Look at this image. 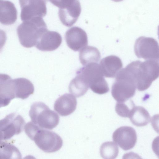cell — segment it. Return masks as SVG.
Instances as JSON below:
<instances>
[{
  "mask_svg": "<svg viewBox=\"0 0 159 159\" xmlns=\"http://www.w3.org/2000/svg\"><path fill=\"white\" fill-rule=\"evenodd\" d=\"M111 87V94L117 102H123L133 97L137 89L135 80L125 67L121 69L115 76Z\"/></svg>",
  "mask_w": 159,
  "mask_h": 159,
  "instance_id": "1",
  "label": "cell"
},
{
  "mask_svg": "<svg viewBox=\"0 0 159 159\" xmlns=\"http://www.w3.org/2000/svg\"><path fill=\"white\" fill-rule=\"evenodd\" d=\"M48 30L42 18H35L23 22L17 28V33L21 44L26 48L35 46L42 34Z\"/></svg>",
  "mask_w": 159,
  "mask_h": 159,
  "instance_id": "2",
  "label": "cell"
},
{
  "mask_svg": "<svg viewBox=\"0 0 159 159\" xmlns=\"http://www.w3.org/2000/svg\"><path fill=\"white\" fill-rule=\"evenodd\" d=\"M76 74L83 78L93 92L102 94L109 91L108 83L98 63H91L84 66L77 71Z\"/></svg>",
  "mask_w": 159,
  "mask_h": 159,
  "instance_id": "3",
  "label": "cell"
},
{
  "mask_svg": "<svg viewBox=\"0 0 159 159\" xmlns=\"http://www.w3.org/2000/svg\"><path fill=\"white\" fill-rule=\"evenodd\" d=\"M159 72L158 61L148 60L142 62L138 60L134 70L138 90L143 91L148 89L152 82L158 78Z\"/></svg>",
  "mask_w": 159,
  "mask_h": 159,
  "instance_id": "4",
  "label": "cell"
},
{
  "mask_svg": "<svg viewBox=\"0 0 159 159\" xmlns=\"http://www.w3.org/2000/svg\"><path fill=\"white\" fill-rule=\"evenodd\" d=\"M29 115L31 121L42 129L51 130L58 124V115L44 103L36 102L31 106Z\"/></svg>",
  "mask_w": 159,
  "mask_h": 159,
  "instance_id": "5",
  "label": "cell"
},
{
  "mask_svg": "<svg viewBox=\"0 0 159 159\" xmlns=\"http://www.w3.org/2000/svg\"><path fill=\"white\" fill-rule=\"evenodd\" d=\"M38 147L44 152L52 153L59 150L63 141L56 133L39 127L30 138Z\"/></svg>",
  "mask_w": 159,
  "mask_h": 159,
  "instance_id": "6",
  "label": "cell"
},
{
  "mask_svg": "<svg viewBox=\"0 0 159 159\" xmlns=\"http://www.w3.org/2000/svg\"><path fill=\"white\" fill-rule=\"evenodd\" d=\"M59 8L58 16L63 25L67 27L73 25L77 21L81 11L78 0L49 1Z\"/></svg>",
  "mask_w": 159,
  "mask_h": 159,
  "instance_id": "7",
  "label": "cell"
},
{
  "mask_svg": "<svg viewBox=\"0 0 159 159\" xmlns=\"http://www.w3.org/2000/svg\"><path fill=\"white\" fill-rule=\"evenodd\" d=\"M25 122L22 116L13 113L7 115L0 120V139H10L14 135L20 134L23 131Z\"/></svg>",
  "mask_w": 159,
  "mask_h": 159,
  "instance_id": "8",
  "label": "cell"
},
{
  "mask_svg": "<svg viewBox=\"0 0 159 159\" xmlns=\"http://www.w3.org/2000/svg\"><path fill=\"white\" fill-rule=\"evenodd\" d=\"M134 51L139 58L158 61V43L152 38L143 36L139 37L134 43Z\"/></svg>",
  "mask_w": 159,
  "mask_h": 159,
  "instance_id": "9",
  "label": "cell"
},
{
  "mask_svg": "<svg viewBox=\"0 0 159 159\" xmlns=\"http://www.w3.org/2000/svg\"><path fill=\"white\" fill-rule=\"evenodd\" d=\"M20 18L24 21L44 16L47 14L46 2L44 0H20Z\"/></svg>",
  "mask_w": 159,
  "mask_h": 159,
  "instance_id": "10",
  "label": "cell"
},
{
  "mask_svg": "<svg viewBox=\"0 0 159 159\" xmlns=\"http://www.w3.org/2000/svg\"><path fill=\"white\" fill-rule=\"evenodd\" d=\"M113 141L125 151L132 149L135 146L137 140L135 130L129 126H121L113 132Z\"/></svg>",
  "mask_w": 159,
  "mask_h": 159,
  "instance_id": "11",
  "label": "cell"
},
{
  "mask_svg": "<svg viewBox=\"0 0 159 159\" xmlns=\"http://www.w3.org/2000/svg\"><path fill=\"white\" fill-rule=\"evenodd\" d=\"M65 38L68 47L75 51L80 50L88 44L86 32L77 26L73 27L68 30L65 33Z\"/></svg>",
  "mask_w": 159,
  "mask_h": 159,
  "instance_id": "12",
  "label": "cell"
},
{
  "mask_svg": "<svg viewBox=\"0 0 159 159\" xmlns=\"http://www.w3.org/2000/svg\"><path fill=\"white\" fill-rule=\"evenodd\" d=\"M62 41V37L59 33L48 30L42 34L35 46L41 51H51L57 49Z\"/></svg>",
  "mask_w": 159,
  "mask_h": 159,
  "instance_id": "13",
  "label": "cell"
},
{
  "mask_svg": "<svg viewBox=\"0 0 159 159\" xmlns=\"http://www.w3.org/2000/svg\"><path fill=\"white\" fill-rule=\"evenodd\" d=\"M77 104V100L74 95L70 93H65L56 100L54 108L60 116H66L75 111Z\"/></svg>",
  "mask_w": 159,
  "mask_h": 159,
  "instance_id": "14",
  "label": "cell"
},
{
  "mask_svg": "<svg viewBox=\"0 0 159 159\" xmlns=\"http://www.w3.org/2000/svg\"><path fill=\"white\" fill-rule=\"evenodd\" d=\"M99 65L104 76L107 78L115 77L122 69L123 64L121 59L115 55H110L102 58Z\"/></svg>",
  "mask_w": 159,
  "mask_h": 159,
  "instance_id": "15",
  "label": "cell"
},
{
  "mask_svg": "<svg viewBox=\"0 0 159 159\" xmlns=\"http://www.w3.org/2000/svg\"><path fill=\"white\" fill-rule=\"evenodd\" d=\"M14 4L9 1L0 0V23L4 25L14 24L17 19Z\"/></svg>",
  "mask_w": 159,
  "mask_h": 159,
  "instance_id": "16",
  "label": "cell"
},
{
  "mask_svg": "<svg viewBox=\"0 0 159 159\" xmlns=\"http://www.w3.org/2000/svg\"><path fill=\"white\" fill-rule=\"evenodd\" d=\"M15 98L24 99L33 93L34 87L32 82L25 78L13 79Z\"/></svg>",
  "mask_w": 159,
  "mask_h": 159,
  "instance_id": "17",
  "label": "cell"
},
{
  "mask_svg": "<svg viewBox=\"0 0 159 159\" xmlns=\"http://www.w3.org/2000/svg\"><path fill=\"white\" fill-rule=\"evenodd\" d=\"M128 118L134 125L138 127L146 125L151 119L149 112L144 107L135 106L131 109Z\"/></svg>",
  "mask_w": 159,
  "mask_h": 159,
  "instance_id": "18",
  "label": "cell"
},
{
  "mask_svg": "<svg viewBox=\"0 0 159 159\" xmlns=\"http://www.w3.org/2000/svg\"><path fill=\"white\" fill-rule=\"evenodd\" d=\"M0 97L10 102L16 98L13 80L7 74H0Z\"/></svg>",
  "mask_w": 159,
  "mask_h": 159,
  "instance_id": "19",
  "label": "cell"
},
{
  "mask_svg": "<svg viewBox=\"0 0 159 159\" xmlns=\"http://www.w3.org/2000/svg\"><path fill=\"white\" fill-rule=\"evenodd\" d=\"M100 58V52L95 47L86 46L80 51L79 59L81 63L84 66L91 63H97Z\"/></svg>",
  "mask_w": 159,
  "mask_h": 159,
  "instance_id": "20",
  "label": "cell"
},
{
  "mask_svg": "<svg viewBox=\"0 0 159 159\" xmlns=\"http://www.w3.org/2000/svg\"><path fill=\"white\" fill-rule=\"evenodd\" d=\"M89 86L83 78L76 74L75 77L70 82L69 89L70 93L76 97L84 95L87 91Z\"/></svg>",
  "mask_w": 159,
  "mask_h": 159,
  "instance_id": "21",
  "label": "cell"
},
{
  "mask_svg": "<svg viewBox=\"0 0 159 159\" xmlns=\"http://www.w3.org/2000/svg\"><path fill=\"white\" fill-rule=\"evenodd\" d=\"M20 152L15 145L2 141L0 143V159H21Z\"/></svg>",
  "mask_w": 159,
  "mask_h": 159,
  "instance_id": "22",
  "label": "cell"
},
{
  "mask_svg": "<svg viewBox=\"0 0 159 159\" xmlns=\"http://www.w3.org/2000/svg\"><path fill=\"white\" fill-rule=\"evenodd\" d=\"M119 148L112 142H106L101 145L100 153L103 159H115L118 155Z\"/></svg>",
  "mask_w": 159,
  "mask_h": 159,
  "instance_id": "23",
  "label": "cell"
},
{
  "mask_svg": "<svg viewBox=\"0 0 159 159\" xmlns=\"http://www.w3.org/2000/svg\"><path fill=\"white\" fill-rule=\"evenodd\" d=\"M128 100L125 102L116 103L115 111L117 114L121 117H128L131 109L135 106L132 100Z\"/></svg>",
  "mask_w": 159,
  "mask_h": 159,
  "instance_id": "24",
  "label": "cell"
},
{
  "mask_svg": "<svg viewBox=\"0 0 159 159\" xmlns=\"http://www.w3.org/2000/svg\"><path fill=\"white\" fill-rule=\"evenodd\" d=\"M122 159H143L138 154L133 152H129L124 154Z\"/></svg>",
  "mask_w": 159,
  "mask_h": 159,
  "instance_id": "25",
  "label": "cell"
},
{
  "mask_svg": "<svg viewBox=\"0 0 159 159\" xmlns=\"http://www.w3.org/2000/svg\"><path fill=\"white\" fill-rule=\"evenodd\" d=\"M7 40L6 33L3 30L0 29V52L4 45Z\"/></svg>",
  "mask_w": 159,
  "mask_h": 159,
  "instance_id": "26",
  "label": "cell"
},
{
  "mask_svg": "<svg viewBox=\"0 0 159 159\" xmlns=\"http://www.w3.org/2000/svg\"><path fill=\"white\" fill-rule=\"evenodd\" d=\"M9 103V102L0 97V107L6 106Z\"/></svg>",
  "mask_w": 159,
  "mask_h": 159,
  "instance_id": "27",
  "label": "cell"
},
{
  "mask_svg": "<svg viewBox=\"0 0 159 159\" xmlns=\"http://www.w3.org/2000/svg\"><path fill=\"white\" fill-rule=\"evenodd\" d=\"M23 159H37L34 156L31 155H28L25 157Z\"/></svg>",
  "mask_w": 159,
  "mask_h": 159,
  "instance_id": "28",
  "label": "cell"
},
{
  "mask_svg": "<svg viewBox=\"0 0 159 159\" xmlns=\"http://www.w3.org/2000/svg\"><path fill=\"white\" fill-rule=\"evenodd\" d=\"M2 141H1L0 140V143L2 142Z\"/></svg>",
  "mask_w": 159,
  "mask_h": 159,
  "instance_id": "29",
  "label": "cell"
}]
</instances>
